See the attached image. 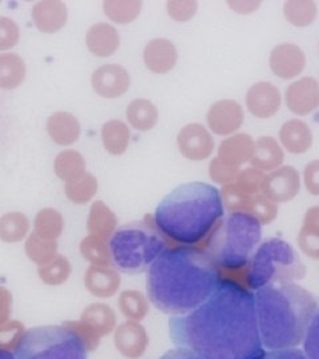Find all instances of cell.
<instances>
[{"instance_id": "cell-1", "label": "cell", "mask_w": 319, "mask_h": 359, "mask_svg": "<svg viewBox=\"0 0 319 359\" xmlns=\"http://www.w3.org/2000/svg\"><path fill=\"white\" fill-rule=\"evenodd\" d=\"M169 334L176 346L206 359H259L265 351L253 293L229 280H221L201 306L172 317Z\"/></svg>"}, {"instance_id": "cell-2", "label": "cell", "mask_w": 319, "mask_h": 359, "mask_svg": "<svg viewBox=\"0 0 319 359\" xmlns=\"http://www.w3.org/2000/svg\"><path fill=\"white\" fill-rule=\"evenodd\" d=\"M221 280L219 268L205 250L168 248L148 269L147 294L154 308L176 317L201 306Z\"/></svg>"}, {"instance_id": "cell-3", "label": "cell", "mask_w": 319, "mask_h": 359, "mask_svg": "<svg viewBox=\"0 0 319 359\" xmlns=\"http://www.w3.org/2000/svg\"><path fill=\"white\" fill-rule=\"evenodd\" d=\"M224 216L221 191L215 185L193 181L166 194L156 208L154 222L166 238L188 246L205 240Z\"/></svg>"}, {"instance_id": "cell-4", "label": "cell", "mask_w": 319, "mask_h": 359, "mask_svg": "<svg viewBox=\"0 0 319 359\" xmlns=\"http://www.w3.org/2000/svg\"><path fill=\"white\" fill-rule=\"evenodd\" d=\"M255 316L262 346L294 348L304 344L318 301L297 283L270 285L255 290Z\"/></svg>"}, {"instance_id": "cell-5", "label": "cell", "mask_w": 319, "mask_h": 359, "mask_svg": "<svg viewBox=\"0 0 319 359\" xmlns=\"http://www.w3.org/2000/svg\"><path fill=\"white\" fill-rule=\"evenodd\" d=\"M261 225L249 212H230L210 233L205 252L218 268H245L262 243Z\"/></svg>"}, {"instance_id": "cell-6", "label": "cell", "mask_w": 319, "mask_h": 359, "mask_svg": "<svg viewBox=\"0 0 319 359\" xmlns=\"http://www.w3.org/2000/svg\"><path fill=\"white\" fill-rule=\"evenodd\" d=\"M166 249L164 236L154 222L147 221H133L117 228L108 244L112 265L127 274L149 269Z\"/></svg>"}, {"instance_id": "cell-7", "label": "cell", "mask_w": 319, "mask_h": 359, "mask_svg": "<svg viewBox=\"0 0 319 359\" xmlns=\"http://www.w3.org/2000/svg\"><path fill=\"white\" fill-rule=\"evenodd\" d=\"M305 276L306 266L297 250L277 237L262 241L246 266V283L253 290L270 285L295 283Z\"/></svg>"}, {"instance_id": "cell-8", "label": "cell", "mask_w": 319, "mask_h": 359, "mask_svg": "<svg viewBox=\"0 0 319 359\" xmlns=\"http://www.w3.org/2000/svg\"><path fill=\"white\" fill-rule=\"evenodd\" d=\"M18 359H88V348L79 334L51 325L29 329L15 347Z\"/></svg>"}, {"instance_id": "cell-9", "label": "cell", "mask_w": 319, "mask_h": 359, "mask_svg": "<svg viewBox=\"0 0 319 359\" xmlns=\"http://www.w3.org/2000/svg\"><path fill=\"white\" fill-rule=\"evenodd\" d=\"M243 105L233 99H222L210 105L206 114L208 129L217 136H231L243 127Z\"/></svg>"}, {"instance_id": "cell-10", "label": "cell", "mask_w": 319, "mask_h": 359, "mask_svg": "<svg viewBox=\"0 0 319 359\" xmlns=\"http://www.w3.org/2000/svg\"><path fill=\"white\" fill-rule=\"evenodd\" d=\"M179 154L191 161H203L215 152V139L210 130L198 123L186 124L177 135Z\"/></svg>"}, {"instance_id": "cell-11", "label": "cell", "mask_w": 319, "mask_h": 359, "mask_svg": "<svg viewBox=\"0 0 319 359\" xmlns=\"http://www.w3.org/2000/svg\"><path fill=\"white\" fill-rule=\"evenodd\" d=\"M306 55L294 43H281L276 46L269 56L271 72L282 80H292L299 76L306 68Z\"/></svg>"}, {"instance_id": "cell-12", "label": "cell", "mask_w": 319, "mask_h": 359, "mask_svg": "<svg viewBox=\"0 0 319 359\" xmlns=\"http://www.w3.org/2000/svg\"><path fill=\"white\" fill-rule=\"evenodd\" d=\"M285 103L297 116H307L319 108V81L314 77H299L286 88Z\"/></svg>"}, {"instance_id": "cell-13", "label": "cell", "mask_w": 319, "mask_h": 359, "mask_svg": "<svg viewBox=\"0 0 319 359\" xmlns=\"http://www.w3.org/2000/svg\"><path fill=\"white\" fill-rule=\"evenodd\" d=\"M299 189V172L292 165H282L266 175L262 185V194L277 204L293 200Z\"/></svg>"}, {"instance_id": "cell-14", "label": "cell", "mask_w": 319, "mask_h": 359, "mask_svg": "<svg viewBox=\"0 0 319 359\" xmlns=\"http://www.w3.org/2000/svg\"><path fill=\"white\" fill-rule=\"evenodd\" d=\"M92 88L104 99H117L127 93L130 76L120 65H102L92 74Z\"/></svg>"}, {"instance_id": "cell-15", "label": "cell", "mask_w": 319, "mask_h": 359, "mask_svg": "<svg viewBox=\"0 0 319 359\" xmlns=\"http://www.w3.org/2000/svg\"><path fill=\"white\" fill-rule=\"evenodd\" d=\"M246 108L257 118H270L280 111L282 95L270 81H257L246 93Z\"/></svg>"}, {"instance_id": "cell-16", "label": "cell", "mask_w": 319, "mask_h": 359, "mask_svg": "<svg viewBox=\"0 0 319 359\" xmlns=\"http://www.w3.org/2000/svg\"><path fill=\"white\" fill-rule=\"evenodd\" d=\"M145 67L157 75L170 72L179 60L177 47L172 40L157 38L149 40L142 52Z\"/></svg>"}, {"instance_id": "cell-17", "label": "cell", "mask_w": 319, "mask_h": 359, "mask_svg": "<svg viewBox=\"0 0 319 359\" xmlns=\"http://www.w3.org/2000/svg\"><path fill=\"white\" fill-rule=\"evenodd\" d=\"M31 16L40 32L56 34L67 25L68 10L60 0H43L32 7Z\"/></svg>"}, {"instance_id": "cell-18", "label": "cell", "mask_w": 319, "mask_h": 359, "mask_svg": "<svg viewBox=\"0 0 319 359\" xmlns=\"http://www.w3.org/2000/svg\"><path fill=\"white\" fill-rule=\"evenodd\" d=\"M253 137L247 133H234L224 139L218 147L217 157L231 167L241 168L250 163L254 154Z\"/></svg>"}, {"instance_id": "cell-19", "label": "cell", "mask_w": 319, "mask_h": 359, "mask_svg": "<svg viewBox=\"0 0 319 359\" xmlns=\"http://www.w3.org/2000/svg\"><path fill=\"white\" fill-rule=\"evenodd\" d=\"M313 132L308 124L299 118H290L280 129V144L289 154H304L313 147Z\"/></svg>"}, {"instance_id": "cell-20", "label": "cell", "mask_w": 319, "mask_h": 359, "mask_svg": "<svg viewBox=\"0 0 319 359\" xmlns=\"http://www.w3.org/2000/svg\"><path fill=\"white\" fill-rule=\"evenodd\" d=\"M88 51L96 57H111L120 48V34L109 23H96L86 36Z\"/></svg>"}, {"instance_id": "cell-21", "label": "cell", "mask_w": 319, "mask_h": 359, "mask_svg": "<svg viewBox=\"0 0 319 359\" xmlns=\"http://www.w3.org/2000/svg\"><path fill=\"white\" fill-rule=\"evenodd\" d=\"M47 133L55 144L68 147L80 139L81 124L76 116L69 112H55L47 120Z\"/></svg>"}, {"instance_id": "cell-22", "label": "cell", "mask_w": 319, "mask_h": 359, "mask_svg": "<svg viewBox=\"0 0 319 359\" xmlns=\"http://www.w3.org/2000/svg\"><path fill=\"white\" fill-rule=\"evenodd\" d=\"M285 152L281 144L271 136H261L255 140L254 154L250 160L252 167L262 172H273L282 167Z\"/></svg>"}, {"instance_id": "cell-23", "label": "cell", "mask_w": 319, "mask_h": 359, "mask_svg": "<svg viewBox=\"0 0 319 359\" xmlns=\"http://www.w3.org/2000/svg\"><path fill=\"white\" fill-rule=\"evenodd\" d=\"M27 67L25 59L13 52L0 53V90L19 88L26 80Z\"/></svg>"}, {"instance_id": "cell-24", "label": "cell", "mask_w": 319, "mask_h": 359, "mask_svg": "<svg viewBox=\"0 0 319 359\" xmlns=\"http://www.w3.org/2000/svg\"><path fill=\"white\" fill-rule=\"evenodd\" d=\"M158 108L148 99H135L127 108V120L129 126L140 132L154 129L158 123Z\"/></svg>"}, {"instance_id": "cell-25", "label": "cell", "mask_w": 319, "mask_h": 359, "mask_svg": "<svg viewBox=\"0 0 319 359\" xmlns=\"http://www.w3.org/2000/svg\"><path fill=\"white\" fill-rule=\"evenodd\" d=\"M102 140L108 154L121 156L127 152L130 142L129 127L121 120H109L102 126Z\"/></svg>"}, {"instance_id": "cell-26", "label": "cell", "mask_w": 319, "mask_h": 359, "mask_svg": "<svg viewBox=\"0 0 319 359\" xmlns=\"http://www.w3.org/2000/svg\"><path fill=\"white\" fill-rule=\"evenodd\" d=\"M87 163L83 154L75 149H65L56 156L53 170L56 176L64 182L76 180L86 173Z\"/></svg>"}, {"instance_id": "cell-27", "label": "cell", "mask_w": 319, "mask_h": 359, "mask_svg": "<svg viewBox=\"0 0 319 359\" xmlns=\"http://www.w3.org/2000/svg\"><path fill=\"white\" fill-rule=\"evenodd\" d=\"M283 15L292 26H310L318 16V6L313 0H287L283 3Z\"/></svg>"}, {"instance_id": "cell-28", "label": "cell", "mask_w": 319, "mask_h": 359, "mask_svg": "<svg viewBox=\"0 0 319 359\" xmlns=\"http://www.w3.org/2000/svg\"><path fill=\"white\" fill-rule=\"evenodd\" d=\"M105 16L117 25H129L140 16L142 1L139 0H107L102 3Z\"/></svg>"}, {"instance_id": "cell-29", "label": "cell", "mask_w": 319, "mask_h": 359, "mask_svg": "<svg viewBox=\"0 0 319 359\" xmlns=\"http://www.w3.org/2000/svg\"><path fill=\"white\" fill-rule=\"evenodd\" d=\"M97 179L92 173L86 172L79 179L65 182L64 192L69 201L75 204H86L93 198V196L97 192Z\"/></svg>"}, {"instance_id": "cell-30", "label": "cell", "mask_w": 319, "mask_h": 359, "mask_svg": "<svg viewBox=\"0 0 319 359\" xmlns=\"http://www.w3.org/2000/svg\"><path fill=\"white\" fill-rule=\"evenodd\" d=\"M306 225L302 231L301 244L311 256L319 257V206L308 209L306 215Z\"/></svg>"}, {"instance_id": "cell-31", "label": "cell", "mask_w": 319, "mask_h": 359, "mask_svg": "<svg viewBox=\"0 0 319 359\" xmlns=\"http://www.w3.org/2000/svg\"><path fill=\"white\" fill-rule=\"evenodd\" d=\"M28 229V221L22 213H8L0 218V238L6 243L19 241Z\"/></svg>"}, {"instance_id": "cell-32", "label": "cell", "mask_w": 319, "mask_h": 359, "mask_svg": "<svg viewBox=\"0 0 319 359\" xmlns=\"http://www.w3.org/2000/svg\"><path fill=\"white\" fill-rule=\"evenodd\" d=\"M115 215L111 209L102 201H96L90 208V231L93 233H102L107 236H112L115 231Z\"/></svg>"}, {"instance_id": "cell-33", "label": "cell", "mask_w": 319, "mask_h": 359, "mask_svg": "<svg viewBox=\"0 0 319 359\" xmlns=\"http://www.w3.org/2000/svg\"><path fill=\"white\" fill-rule=\"evenodd\" d=\"M87 283L93 293L111 294L115 290L116 286H118V277L112 271L93 268L88 273Z\"/></svg>"}, {"instance_id": "cell-34", "label": "cell", "mask_w": 319, "mask_h": 359, "mask_svg": "<svg viewBox=\"0 0 319 359\" xmlns=\"http://www.w3.org/2000/svg\"><path fill=\"white\" fill-rule=\"evenodd\" d=\"M266 177L265 172L258 170L255 168H246L245 170H241L234 184L243 191V193L249 196H255L262 193V185L264 180Z\"/></svg>"}, {"instance_id": "cell-35", "label": "cell", "mask_w": 319, "mask_h": 359, "mask_svg": "<svg viewBox=\"0 0 319 359\" xmlns=\"http://www.w3.org/2000/svg\"><path fill=\"white\" fill-rule=\"evenodd\" d=\"M221 194H222L224 205L231 212H249V206L253 196L243 193L234 182L225 185Z\"/></svg>"}, {"instance_id": "cell-36", "label": "cell", "mask_w": 319, "mask_h": 359, "mask_svg": "<svg viewBox=\"0 0 319 359\" xmlns=\"http://www.w3.org/2000/svg\"><path fill=\"white\" fill-rule=\"evenodd\" d=\"M198 11L196 0H169L166 1V13L175 22L185 23L191 20Z\"/></svg>"}, {"instance_id": "cell-37", "label": "cell", "mask_w": 319, "mask_h": 359, "mask_svg": "<svg viewBox=\"0 0 319 359\" xmlns=\"http://www.w3.org/2000/svg\"><path fill=\"white\" fill-rule=\"evenodd\" d=\"M36 228L39 233L48 236V237H56L60 234L63 228V218L60 213L55 209H44L41 210L36 217Z\"/></svg>"}, {"instance_id": "cell-38", "label": "cell", "mask_w": 319, "mask_h": 359, "mask_svg": "<svg viewBox=\"0 0 319 359\" xmlns=\"http://www.w3.org/2000/svg\"><path fill=\"white\" fill-rule=\"evenodd\" d=\"M241 169L240 168L231 167L225 164L222 160H219L218 157H215L210 164H209V176L213 180L216 184H219L222 187L233 184L238 175H240Z\"/></svg>"}, {"instance_id": "cell-39", "label": "cell", "mask_w": 319, "mask_h": 359, "mask_svg": "<svg viewBox=\"0 0 319 359\" xmlns=\"http://www.w3.org/2000/svg\"><path fill=\"white\" fill-rule=\"evenodd\" d=\"M20 40V28L7 16H0V52L10 51Z\"/></svg>"}, {"instance_id": "cell-40", "label": "cell", "mask_w": 319, "mask_h": 359, "mask_svg": "<svg viewBox=\"0 0 319 359\" xmlns=\"http://www.w3.org/2000/svg\"><path fill=\"white\" fill-rule=\"evenodd\" d=\"M249 213H252L261 224L269 222L277 215V205L265 194H255L249 206Z\"/></svg>"}, {"instance_id": "cell-41", "label": "cell", "mask_w": 319, "mask_h": 359, "mask_svg": "<svg viewBox=\"0 0 319 359\" xmlns=\"http://www.w3.org/2000/svg\"><path fill=\"white\" fill-rule=\"evenodd\" d=\"M304 351L308 359H319V306L308 325L304 339Z\"/></svg>"}, {"instance_id": "cell-42", "label": "cell", "mask_w": 319, "mask_h": 359, "mask_svg": "<svg viewBox=\"0 0 319 359\" xmlns=\"http://www.w3.org/2000/svg\"><path fill=\"white\" fill-rule=\"evenodd\" d=\"M69 273V265L64 258H57L56 261L50 262L47 266L41 270V277L46 283H63Z\"/></svg>"}, {"instance_id": "cell-43", "label": "cell", "mask_w": 319, "mask_h": 359, "mask_svg": "<svg viewBox=\"0 0 319 359\" xmlns=\"http://www.w3.org/2000/svg\"><path fill=\"white\" fill-rule=\"evenodd\" d=\"M81 250H83V255L88 257L93 262H102V261H108V259L111 261L109 250L93 237L83 241Z\"/></svg>"}, {"instance_id": "cell-44", "label": "cell", "mask_w": 319, "mask_h": 359, "mask_svg": "<svg viewBox=\"0 0 319 359\" xmlns=\"http://www.w3.org/2000/svg\"><path fill=\"white\" fill-rule=\"evenodd\" d=\"M53 252V245L40 240L36 236H32L28 241V255L36 261H47Z\"/></svg>"}, {"instance_id": "cell-45", "label": "cell", "mask_w": 319, "mask_h": 359, "mask_svg": "<svg viewBox=\"0 0 319 359\" xmlns=\"http://www.w3.org/2000/svg\"><path fill=\"white\" fill-rule=\"evenodd\" d=\"M304 184L307 192L319 196V158L307 164L304 170Z\"/></svg>"}, {"instance_id": "cell-46", "label": "cell", "mask_w": 319, "mask_h": 359, "mask_svg": "<svg viewBox=\"0 0 319 359\" xmlns=\"http://www.w3.org/2000/svg\"><path fill=\"white\" fill-rule=\"evenodd\" d=\"M259 359H308L304 350L297 347L294 348H282V350H268L264 351Z\"/></svg>"}, {"instance_id": "cell-47", "label": "cell", "mask_w": 319, "mask_h": 359, "mask_svg": "<svg viewBox=\"0 0 319 359\" xmlns=\"http://www.w3.org/2000/svg\"><path fill=\"white\" fill-rule=\"evenodd\" d=\"M228 6L234 13L249 15V13H255L259 8L261 1L259 0H229Z\"/></svg>"}, {"instance_id": "cell-48", "label": "cell", "mask_w": 319, "mask_h": 359, "mask_svg": "<svg viewBox=\"0 0 319 359\" xmlns=\"http://www.w3.org/2000/svg\"><path fill=\"white\" fill-rule=\"evenodd\" d=\"M160 359H206L197 354L196 351L189 350V348H185V347H177V348H173V350H169L166 351L165 354Z\"/></svg>"}, {"instance_id": "cell-49", "label": "cell", "mask_w": 319, "mask_h": 359, "mask_svg": "<svg viewBox=\"0 0 319 359\" xmlns=\"http://www.w3.org/2000/svg\"><path fill=\"white\" fill-rule=\"evenodd\" d=\"M0 359H18L15 353H11L10 350H4V348H0Z\"/></svg>"}]
</instances>
